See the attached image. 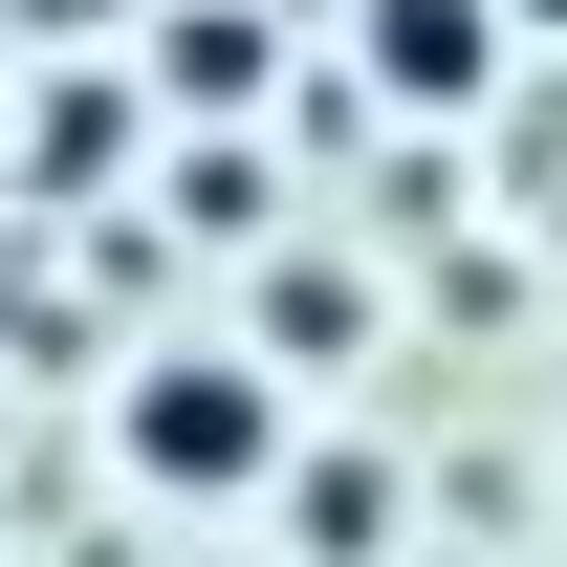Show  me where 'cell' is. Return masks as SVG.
<instances>
[{
  "instance_id": "2",
  "label": "cell",
  "mask_w": 567,
  "mask_h": 567,
  "mask_svg": "<svg viewBox=\"0 0 567 567\" xmlns=\"http://www.w3.org/2000/svg\"><path fill=\"white\" fill-rule=\"evenodd\" d=\"M371 66L415 87V110H481V66H502V22H481V0H371Z\"/></svg>"
},
{
  "instance_id": "3",
  "label": "cell",
  "mask_w": 567,
  "mask_h": 567,
  "mask_svg": "<svg viewBox=\"0 0 567 567\" xmlns=\"http://www.w3.org/2000/svg\"><path fill=\"white\" fill-rule=\"evenodd\" d=\"M262 87V22H175V110H240Z\"/></svg>"
},
{
  "instance_id": "5",
  "label": "cell",
  "mask_w": 567,
  "mask_h": 567,
  "mask_svg": "<svg viewBox=\"0 0 567 567\" xmlns=\"http://www.w3.org/2000/svg\"><path fill=\"white\" fill-rule=\"evenodd\" d=\"M524 22H567V0H524Z\"/></svg>"
},
{
  "instance_id": "4",
  "label": "cell",
  "mask_w": 567,
  "mask_h": 567,
  "mask_svg": "<svg viewBox=\"0 0 567 567\" xmlns=\"http://www.w3.org/2000/svg\"><path fill=\"white\" fill-rule=\"evenodd\" d=\"M44 22H110V0H44Z\"/></svg>"
},
{
  "instance_id": "1",
  "label": "cell",
  "mask_w": 567,
  "mask_h": 567,
  "mask_svg": "<svg viewBox=\"0 0 567 567\" xmlns=\"http://www.w3.org/2000/svg\"><path fill=\"white\" fill-rule=\"evenodd\" d=\"M132 458H153L175 502H218V481H262V458H284V393H262V371H218V350H175V371H132Z\"/></svg>"
}]
</instances>
